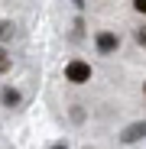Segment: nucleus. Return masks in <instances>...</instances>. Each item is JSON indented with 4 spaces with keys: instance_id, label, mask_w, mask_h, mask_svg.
Instances as JSON below:
<instances>
[{
    "instance_id": "f257e3e1",
    "label": "nucleus",
    "mask_w": 146,
    "mask_h": 149,
    "mask_svg": "<svg viewBox=\"0 0 146 149\" xmlns=\"http://www.w3.org/2000/svg\"><path fill=\"white\" fill-rule=\"evenodd\" d=\"M130 36H133V42H136L140 49H146V23H140V26H133V29H130Z\"/></svg>"
},
{
    "instance_id": "f03ea898",
    "label": "nucleus",
    "mask_w": 146,
    "mask_h": 149,
    "mask_svg": "<svg viewBox=\"0 0 146 149\" xmlns=\"http://www.w3.org/2000/svg\"><path fill=\"white\" fill-rule=\"evenodd\" d=\"M130 10L140 13V16H146V0H130Z\"/></svg>"
},
{
    "instance_id": "7ed1b4c3",
    "label": "nucleus",
    "mask_w": 146,
    "mask_h": 149,
    "mask_svg": "<svg viewBox=\"0 0 146 149\" xmlns=\"http://www.w3.org/2000/svg\"><path fill=\"white\" fill-rule=\"evenodd\" d=\"M143 101H146V81H143Z\"/></svg>"
}]
</instances>
